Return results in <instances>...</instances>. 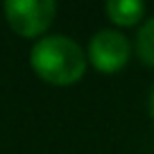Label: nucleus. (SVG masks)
I'll list each match as a JSON object with an SVG mask.
<instances>
[{
  "label": "nucleus",
  "mask_w": 154,
  "mask_h": 154,
  "mask_svg": "<svg viewBox=\"0 0 154 154\" xmlns=\"http://www.w3.org/2000/svg\"><path fill=\"white\" fill-rule=\"evenodd\" d=\"M32 68L41 79L57 86L75 84L86 70L82 48L68 36H45L32 48Z\"/></svg>",
  "instance_id": "f257e3e1"
},
{
  "label": "nucleus",
  "mask_w": 154,
  "mask_h": 154,
  "mask_svg": "<svg viewBox=\"0 0 154 154\" xmlns=\"http://www.w3.org/2000/svg\"><path fill=\"white\" fill-rule=\"evenodd\" d=\"M7 23L20 36H38L52 25L57 5L52 0H9L2 7Z\"/></svg>",
  "instance_id": "f03ea898"
},
{
  "label": "nucleus",
  "mask_w": 154,
  "mask_h": 154,
  "mask_svg": "<svg viewBox=\"0 0 154 154\" xmlns=\"http://www.w3.org/2000/svg\"><path fill=\"white\" fill-rule=\"evenodd\" d=\"M88 57H91L93 66L100 72H104V75L118 72L129 61V41H127L125 34H120V32L102 29V32H97L95 36L91 38Z\"/></svg>",
  "instance_id": "7ed1b4c3"
},
{
  "label": "nucleus",
  "mask_w": 154,
  "mask_h": 154,
  "mask_svg": "<svg viewBox=\"0 0 154 154\" xmlns=\"http://www.w3.org/2000/svg\"><path fill=\"white\" fill-rule=\"evenodd\" d=\"M143 2L138 0H109L106 2V16L118 25H136L143 18Z\"/></svg>",
  "instance_id": "20e7f679"
},
{
  "label": "nucleus",
  "mask_w": 154,
  "mask_h": 154,
  "mask_svg": "<svg viewBox=\"0 0 154 154\" xmlns=\"http://www.w3.org/2000/svg\"><path fill=\"white\" fill-rule=\"evenodd\" d=\"M136 52L143 63L154 66V18H149L140 27L138 38H136Z\"/></svg>",
  "instance_id": "39448f33"
},
{
  "label": "nucleus",
  "mask_w": 154,
  "mask_h": 154,
  "mask_svg": "<svg viewBox=\"0 0 154 154\" xmlns=\"http://www.w3.org/2000/svg\"><path fill=\"white\" fill-rule=\"evenodd\" d=\"M149 111H152V118H154V88H152V97H149Z\"/></svg>",
  "instance_id": "423d86ee"
}]
</instances>
